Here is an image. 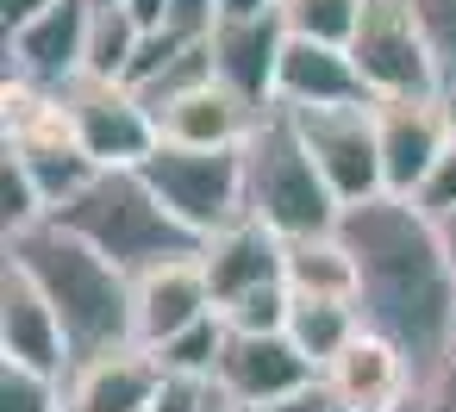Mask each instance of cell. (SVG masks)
Listing matches in <instances>:
<instances>
[{"mask_svg":"<svg viewBox=\"0 0 456 412\" xmlns=\"http://www.w3.org/2000/svg\"><path fill=\"white\" fill-rule=\"evenodd\" d=\"M338 238L356 256V312L369 331L406 350L419 375L450 368V325H456V269L437 244V225L412 200H369L350 206Z\"/></svg>","mask_w":456,"mask_h":412,"instance_id":"cell-1","label":"cell"},{"mask_svg":"<svg viewBox=\"0 0 456 412\" xmlns=\"http://www.w3.org/2000/svg\"><path fill=\"white\" fill-rule=\"evenodd\" d=\"M7 263H20L45 300L57 306L63 331H69V350L76 362L88 356H107V350H132L138 343V325H132V275L113 269L94 244H82L76 231H63L57 219L7 238Z\"/></svg>","mask_w":456,"mask_h":412,"instance_id":"cell-2","label":"cell"},{"mask_svg":"<svg viewBox=\"0 0 456 412\" xmlns=\"http://www.w3.org/2000/svg\"><path fill=\"white\" fill-rule=\"evenodd\" d=\"M63 231H76L82 244H94L113 269H126L132 281L163 269V263H182V256H200V238L157 200V188L144 182V169H101L63 213H57Z\"/></svg>","mask_w":456,"mask_h":412,"instance_id":"cell-3","label":"cell"},{"mask_svg":"<svg viewBox=\"0 0 456 412\" xmlns=\"http://www.w3.org/2000/svg\"><path fill=\"white\" fill-rule=\"evenodd\" d=\"M244 213L256 225H269L281 244L325 238L344 225L338 194L325 188L313 150L300 144V125L281 107H269L244 138Z\"/></svg>","mask_w":456,"mask_h":412,"instance_id":"cell-4","label":"cell"},{"mask_svg":"<svg viewBox=\"0 0 456 412\" xmlns=\"http://www.w3.org/2000/svg\"><path fill=\"white\" fill-rule=\"evenodd\" d=\"M350 63L369 88V101H444L450 82L412 20V0H369L356 38H350Z\"/></svg>","mask_w":456,"mask_h":412,"instance_id":"cell-5","label":"cell"},{"mask_svg":"<svg viewBox=\"0 0 456 412\" xmlns=\"http://www.w3.org/2000/svg\"><path fill=\"white\" fill-rule=\"evenodd\" d=\"M144 182L157 188V200L207 244L219 231H232L244 213V150H182L163 144L144 163Z\"/></svg>","mask_w":456,"mask_h":412,"instance_id":"cell-6","label":"cell"},{"mask_svg":"<svg viewBox=\"0 0 456 412\" xmlns=\"http://www.w3.org/2000/svg\"><path fill=\"white\" fill-rule=\"evenodd\" d=\"M57 101H63L69 125H76V144H82V157H88L94 169H144V163L163 150V132H157L151 107H144L132 88H119V82L82 76V82H69Z\"/></svg>","mask_w":456,"mask_h":412,"instance_id":"cell-7","label":"cell"},{"mask_svg":"<svg viewBox=\"0 0 456 412\" xmlns=\"http://www.w3.org/2000/svg\"><path fill=\"white\" fill-rule=\"evenodd\" d=\"M300 125V144L313 150L325 188L338 206H369L381 200V138H375V107H331V113H288Z\"/></svg>","mask_w":456,"mask_h":412,"instance_id":"cell-8","label":"cell"},{"mask_svg":"<svg viewBox=\"0 0 456 412\" xmlns=\"http://www.w3.org/2000/svg\"><path fill=\"white\" fill-rule=\"evenodd\" d=\"M213 387H219L232 406H244V412H275V406L300 400L306 387H319V368L294 350L288 331H269V337H244V331H232Z\"/></svg>","mask_w":456,"mask_h":412,"instance_id":"cell-9","label":"cell"},{"mask_svg":"<svg viewBox=\"0 0 456 412\" xmlns=\"http://www.w3.org/2000/svg\"><path fill=\"white\" fill-rule=\"evenodd\" d=\"M0 362L38 368L57 381H69V368H76V350H69L57 306L45 300V287L20 263H0Z\"/></svg>","mask_w":456,"mask_h":412,"instance_id":"cell-10","label":"cell"},{"mask_svg":"<svg viewBox=\"0 0 456 412\" xmlns=\"http://www.w3.org/2000/svg\"><path fill=\"white\" fill-rule=\"evenodd\" d=\"M88 26H94V0H57L45 20L7 32V76L63 94L69 82L88 76Z\"/></svg>","mask_w":456,"mask_h":412,"instance_id":"cell-11","label":"cell"},{"mask_svg":"<svg viewBox=\"0 0 456 412\" xmlns=\"http://www.w3.org/2000/svg\"><path fill=\"white\" fill-rule=\"evenodd\" d=\"M450 107L444 101H381L375 107V138H381V188L387 200H412L425 175L437 169L450 144Z\"/></svg>","mask_w":456,"mask_h":412,"instance_id":"cell-12","label":"cell"},{"mask_svg":"<svg viewBox=\"0 0 456 412\" xmlns=\"http://www.w3.org/2000/svg\"><path fill=\"white\" fill-rule=\"evenodd\" d=\"M207 44H213V76H219V88L238 94L250 113H269V107H275L281 51H288L281 13H263V20H219Z\"/></svg>","mask_w":456,"mask_h":412,"instance_id":"cell-13","label":"cell"},{"mask_svg":"<svg viewBox=\"0 0 456 412\" xmlns=\"http://www.w3.org/2000/svg\"><path fill=\"white\" fill-rule=\"evenodd\" d=\"M281 269H288V244L269 225H256V219H238L232 231L200 244V275H207L219 312L250 300V294H263V287H288Z\"/></svg>","mask_w":456,"mask_h":412,"instance_id":"cell-14","label":"cell"},{"mask_svg":"<svg viewBox=\"0 0 456 412\" xmlns=\"http://www.w3.org/2000/svg\"><path fill=\"white\" fill-rule=\"evenodd\" d=\"M275 107L281 113H331V107H375V101H369V88L350 63V44L288 38L281 76H275Z\"/></svg>","mask_w":456,"mask_h":412,"instance_id":"cell-15","label":"cell"},{"mask_svg":"<svg viewBox=\"0 0 456 412\" xmlns=\"http://www.w3.org/2000/svg\"><path fill=\"white\" fill-rule=\"evenodd\" d=\"M213 287L200 275V256H182V263H163L151 275L132 281V325H138V350H157L169 337H182L188 325L213 319Z\"/></svg>","mask_w":456,"mask_h":412,"instance_id":"cell-16","label":"cell"},{"mask_svg":"<svg viewBox=\"0 0 456 412\" xmlns=\"http://www.w3.org/2000/svg\"><path fill=\"white\" fill-rule=\"evenodd\" d=\"M344 406H356V412H394L406 393H412V381H419V368L406 362V350L400 343H387L381 331H356V343L319 375Z\"/></svg>","mask_w":456,"mask_h":412,"instance_id":"cell-17","label":"cell"},{"mask_svg":"<svg viewBox=\"0 0 456 412\" xmlns=\"http://www.w3.org/2000/svg\"><path fill=\"white\" fill-rule=\"evenodd\" d=\"M69 412H151L157 387H163V368L151 350H107V356H88L69 368Z\"/></svg>","mask_w":456,"mask_h":412,"instance_id":"cell-18","label":"cell"},{"mask_svg":"<svg viewBox=\"0 0 456 412\" xmlns=\"http://www.w3.org/2000/svg\"><path fill=\"white\" fill-rule=\"evenodd\" d=\"M256 119L263 113H250L238 94H225L213 82V88H194L188 101H175L157 119V132H163V144H182V150H244Z\"/></svg>","mask_w":456,"mask_h":412,"instance_id":"cell-19","label":"cell"},{"mask_svg":"<svg viewBox=\"0 0 456 412\" xmlns=\"http://www.w3.org/2000/svg\"><path fill=\"white\" fill-rule=\"evenodd\" d=\"M294 300H350L356 306V256L338 231L325 238H300L288 244V269H281Z\"/></svg>","mask_w":456,"mask_h":412,"instance_id":"cell-20","label":"cell"},{"mask_svg":"<svg viewBox=\"0 0 456 412\" xmlns=\"http://www.w3.org/2000/svg\"><path fill=\"white\" fill-rule=\"evenodd\" d=\"M356 331H362V312L350 300H294L288 306V337L319 375L356 343Z\"/></svg>","mask_w":456,"mask_h":412,"instance_id":"cell-21","label":"cell"},{"mask_svg":"<svg viewBox=\"0 0 456 412\" xmlns=\"http://www.w3.org/2000/svg\"><path fill=\"white\" fill-rule=\"evenodd\" d=\"M138 44H144V26L126 7H94V26H88V76L126 88V76L138 63Z\"/></svg>","mask_w":456,"mask_h":412,"instance_id":"cell-22","label":"cell"},{"mask_svg":"<svg viewBox=\"0 0 456 412\" xmlns=\"http://www.w3.org/2000/svg\"><path fill=\"white\" fill-rule=\"evenodd\" d=\"M225 319L213 312V319H200V325H188L182 337H169V343H157L151 356H157V368L163 375H182V381H213L219 375V356H225Z\"/></svg>","mask_w":456,"mask_h":412,"instance_id":"cell-23","label":"cell"},{"mask_svg":"<svg viewBox=\"0 0 456 412\" xmlns=\"http://www.w3.org/2000/svg\"><path fill=\"white\" fill-rule=\"evenodd\" d=\"M362 7H369V0H281L275 13H281L288 38H306V44H350Z\"/></svg>","mask_w":456,"mask_h":412,"instance_id":"cell-24","label":"cell"},{"mask_svg":"<svg viewBox=\"0 0 456 412\" xmlns=\"http://www.w3.org/2000/svg\"><path fill=\"white\" fill-rule=\"evenodd\" d=\"M0 412H69V387L57 375L0 362Z\"/></svg>","mask_w":456,"mask_h":412,"instance_id":"cell-25","label":"cell"},{"mask_svg":"<svg viewBox=\"0 0 456 412\" xmlns=\"http://www.w3.org/2000/svg\"><path fill=\"white\" fill-rule=\"evenodd\" d=\"M412 20H419V32L437 57L444 82L456 88V0H412Z\"/></svg>","mask_w":456,"mask_h":412,"instance_id":"cell-26","label":"cell"},{"mask_svg":"<svg viewBox=\"0 0 456 412\" xmlns=\"http://www.w3.org/2000/svg\"><path fill=\"white\" fill-rule=\"evenodd\" d=\"M412 206L431 219V225H444L450 213H456V132H450V144H444V157H437V169L425 175V188L412 194Z\"/></svg>","mask_w":456,"mask_h":412,"instance_id":"cell-27","label":"cell"},{"mask_svg":"<svg viewBox=\"0 0 456 412\" xmlns=\"http://www.w3.org/2000/svg\"><path fill=\"white\" fill-rule=\"evenodd\" d=\"M394 412H456V368L419 375V381H412V393H406Z\"/></svg>","mask_w":456,"mask_h":412,"instance_id":"cell-28","label":"cell"},{"mask_svg":"<svg viewBox=\"0 0 456 412\" xmlns=\"http://www.w3.org/2000/svg\"><path fill=\"white\" fill-rule=\"evenodd\" d=\"M213 381H182V375H163V387H157V400H151V412H207L213 406Z\"/></svg>","mask_w":456,"mask_h":412,"instance_id":"cell-29","label":"cell"},{"mask_svg":"<svg viewBox=\"0 0 456 412\" xmlns=\"http://www.w3.org/2000/svg\"><path fill=\"white\" fill-rule=\"evenodd\" d=\"M213 26H219V0H169V26H163V32L213 38Z\"/></svg>","mask_w":456,"mask_h":412,"instance_id":"cell-30","label":"cell"},{"mask_svg":"<svg viewBox=\"0 0 456 412\" xmlns=\"http://www.w3.org/2000/svg\"><path fill=\"white\" fill-rule=\"evenodd\" d=\"M275 412H356V406H344V400L319 381V387H306L300 400H288V406H275Z\"/></svg>","mask_w":456,"mask_h":412,"instance_id":"cell-31","label":"cell"},{"mask_svg":"<svg viewBox=\"0 0 456 412\" xmlns=\"http://www.w3.org/2000/svg\"><path fill=\"white\" fill-rule=\"evenodd\" d=\"M51 7H57V0H0V20H7V32H20V26L45 20Z\"/></svg>","mask_w":456,"mask_h":412,"instance_id":"cell-32","label":"cell"},{"mask_svg":"<svg viewBox=\"0 0 456 412\" xmlns=\"http://www.w3.org/2000/svg\"><path fill=\"white\" fill-rule=\"evenodd\" d=\"M126 13H132L144 32H163V26H169V0H126Z\"/></svg>","mask_w":456,"mask_h":412,"instance_id":"cell-33","label":"cell"},{"mask_svg":"<svg viewBox=\"0 0 456 412\" xmlns=\"http://www.w3.org/2000/svg\"><path fill=\"white\" fill-rule=\"evenodd\" d=\"M275 7H281V0H219V20H263Z\"/></svg>","mask_w":456,"mask_h":412,"instance_id":"cell-34","label":"cell"},{"mask_svg":"<svg viewBox=\"0 0 456 412\" xmlns=\"http://www.w3.org/2000/svg\"><path fill=\"white\" fill-rule=\"evenodd\" d=\"M437 244H444V256H450V269H456V213L437 225Z\"/></svg>","mask_w":456,"mask_h":412,"instance_id":"cell-35","label":"cell"},{"mask_svg":"<svg viewBox=\"0 0 456 412\" xmlns=\"http://www.w3.org/2000/svg\"><path fill=\"white\" fill-rule=\"evenodd\" d=\"M207 412H244V406H232L225 393H213V406H207Z\"/></svg>","mask_w":456,"mask_h":412,"instance_id":"cell-36","label":"cell"},{"mask_svg":"<svg viewBox=\"0 0 456 412\" xmlns=\"http://www.w3.org/2000/svg\"><path fill=\"white\" fill-rule=\"evenodd\" d=\"M444 107H450V125H456V88H450V94H444Z\"/></svg>","mask_w":456,"mask_h":412,"instance_id":"cell-37","label":"cell"},{"mask_svg":"<svg viewBox=\"0 0 456 412\" xmlns=\"http://www.w3.org/2000/svg\"><path fill=\"white\" fill-rule=\"evenodd\" d=\"M94 7H126V0H94Z\"/></svg>","mask_w":456,"mask_h":412,"instance_id":"cell-38","label":"cell"}]
</instances>
